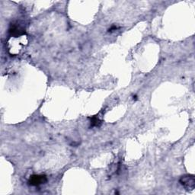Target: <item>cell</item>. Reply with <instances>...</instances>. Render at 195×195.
<instances>
[{"label": "cell", "instance_id": "7a4b0ae2", "mask_svg": "<svg viewBox=\"0 0 195 195\" xmlns=\"http://www.w3.org/2000/svg\"><path fill=\"white\" fill-rule=\"evenodd\" d=\"M47 181V177L44 175H31L29 179V184L32 186H39L45 184Z\"/></svg>", "mask_w": 195, "mask_h": 195}, {"label": "cell", "instance_id": "277c9868", "mask_svg": "<svg viewBox=\"0 0 195 195\" xmlns=\"http://www.w3.org/2000/svg\"><path fill=\"white\" fill-rule=\"evenodd\" d=\"M117 28H118V27H117L116 26H112V27L109 29V31L111 32V31H116Z\"/></svg>", "mask_w": 195, "mask_h": 195}, {"label": "cell", "instance_id": "6da1fadb", "mask_svg": "<svg viewBox=\"0 0 195 195\" xmlns=\"http://www.w3.org/2000/svg\"><path fill=\"white\" fill-rule=\"evenodd\" d=\"M180 183L188 191H191L195 187V178L192 175H184L180 179Z\"/></svg>", "mask_w": 195, "mask_h": 195}, {"label": "cell", "instance_id": "3957f363", "mask_svg": "<svg viewBox=\"0 0 195 195\" xmlns=\"http://www.w3.org/2000/svg\"><path fill=\"white\" fill-rule=\"evenodd\" d=\"M101 121L97 117H93L92 118H91V125L92 127H98L100 125Z\"/></svg>", "mask_w": 195, "mask_h": 195}]
</instances>
